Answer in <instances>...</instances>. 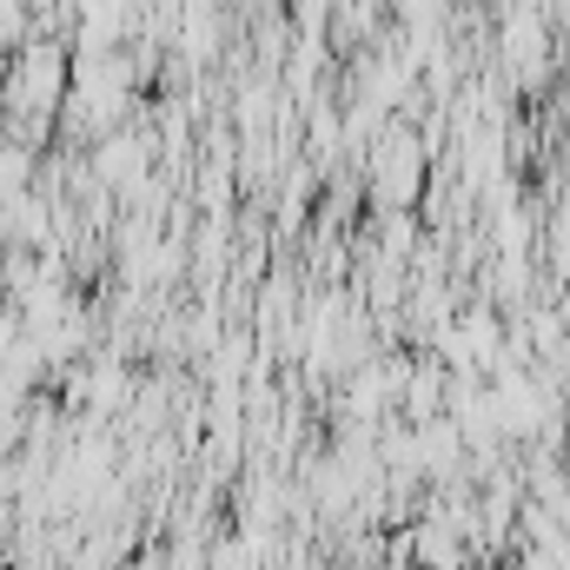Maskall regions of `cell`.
Instances as JSON below:
<instances>
[{
    "mask_svg": "<svg viewBox=\"0 0 570 570\" xmlns=\"http://www.w3.org/2000/svg\"><path fill=\"white\" fill-rule=\"evenodd\" d=\"M379 199H392V206H412V193H419V173H425V146L412 140V134H385L379 140Z\"/></svg>",
    "mask_w": 570,
    "mask_h": 570,
    "instance_id": "cell-1",
    "label": "cell"
}]
</instances>
